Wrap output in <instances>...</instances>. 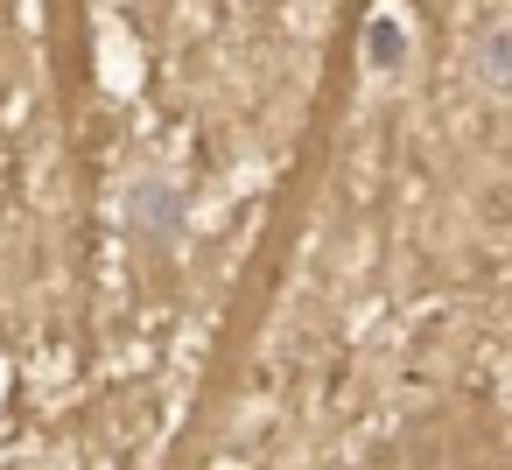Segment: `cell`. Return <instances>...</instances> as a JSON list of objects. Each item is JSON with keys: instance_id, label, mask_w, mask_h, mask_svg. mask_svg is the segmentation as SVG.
<instances>
[{"instance_id": "1", "label": "cell", "mask_w": 512, "mask_h": 470, "mask_svg": "<svg viewBox=\"0 0 512 470\" xmlns=\"http://www.w3.org/2000/svg\"><path fill=\"white\" fill-rule=\"evenodd\" d=\"M134 218H141V232H162V239H169V232L183 225V197H176L169 183H141V190H134Z\"/></svg>"}, {"instance_id": "2", "label": "cell", "mask_w": 512, "mask_h": 470, "mask_svg": "<svg viewBox=\"0 0 512 470\" xmlns=\"http://www.w3.org/2000/svg\"><path fill=\"white\" fill-rule=\"evenodd\" d=\"M365 57H372V64H400V57H407L400 22H386V15H379V22H372V36H365Z\"/></svg>"}, {"instance_id": "3", "label": "cell", "mask_w": 512, "mask_h": 470, "mask_svg": "<svg viewBox=\"0 0 512 470\" xmlns=\"http://www.w3.org/2000/svg\"><path fill=\"white\" fill-rule=\"evenodd\" d=\"M484 71H491V85H505V92H512V36H491V50H484Z\"/></svg>"}]
</instances>
